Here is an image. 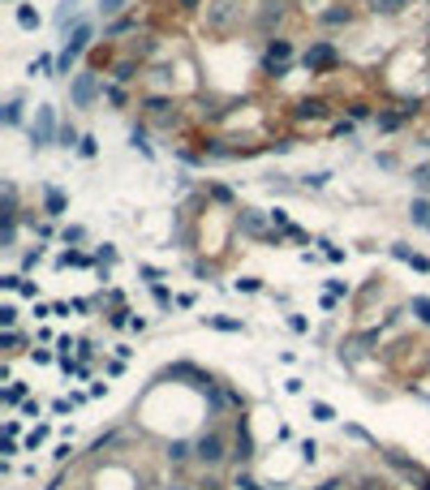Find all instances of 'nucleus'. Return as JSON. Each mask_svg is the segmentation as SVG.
Masks as SVG:
<instances>
[{"mask_svg":"<svg viewBox=\"0 0 430 490\" xmlns=\"http://www.w3.org/2000/svg\"><path fill=\"white\" fill-rule=\"evenodd\" d=\"M78 241H86V232L82 228H65V245H78Z\"/></svg>","mask_w":430,"mask_h":490,"instance_id":"27","label":"nucleus"},{"mask_svg":"<svg viewBox=\"0 0 430 490\" xmlns=\"http://www.w3.org/2000/svg\"><path fill=\"white\" fill-rule=\"evenodd\" d=\"M293 61V47H289V39H275V43H267V69H275V73H284V65Z\"/></svg>","mask_w":430,"mask_h":490,"instance_id":"7","label":"nucleus"},{"mask_svg":"<svg viewBox=\"0 0 430 490\" xmlns=\"http://www.w3.org/2000/svg\"><path fill=\"white\" fill-rule=\"evenodd\" d=\"M409 0H370V9L378 13V17H392V13H400Z\"/></svg>","mask_w":430,"mask_h":490,"instance_id":"11","label":"nucleus"},{"mask_svg":"<svg viewBox=\"0 0 430 490\" xmlns=\"http://www.w3.org/2000/svg\"><path fill=\"white\" fill-rule=\"evenodd\" d=\"M5 125H22V99L17 95L5 103Z\"/></svg>","mask_w":430,"mask_h":490,"instance_id":"15","label":"nucleus"},{"mask_svg":"<svg viewBox=\"0 0 430 490\" xmlns=\"http://www.w3.org/2000/svg\"><path fill=\"white\" fill-rule=\"evenodd\" d=\"M392 254L400 258V263H409V267H417V271H430V258H426V254H413L409 245H392Z\"/></svg>","mask_w":430,"mask_h":490,"instance_id":"8","label":"nucleus"},{"mask_svg":"<svg viewBox=\"0 0 430 490\" xmlns=\"http://www.w3.org/2000/svg\"><path fill=\"white\" fill-rule=\"evenodd\" d=\"M409 215H413V224L430 228V202H426V198H413V206H409Z\"/></svg>","mask_w":430,"mask_h":490,"instance_id":"12","label":"nucleus"},{"mask_svg":"<svg viewBox=\"0 0 430 490\" xmlns=\"http://www.w3.org/2000/svg\"><path fill=\"white\" fill-rule=\"evenodd\" d=\"M323 22H327V26H340V22H348V9H327Z\"/></svg>","mask_w":430,"mask_h":490,"instance_id":"22","label":"nucleus"},{"mask_svg":"<svg viewBox=\"0 0 430 490\" xmlns=\"http://www.w3.org/2000/svg\"><path fill=\"white\" fill-rule=\"evenodd\" d=\"M413 181H417V190H426V194H430V164L413 168Z\"/></svg>","mask_w":430,"mask_h":490,"instance_id":"20","label":"nucleus"},{"mask_svg":"<svg viewBox=\"0 0 430 490\" xmlns=\"http://www.w3.org/2000/svg\"><path fill=\"white\" fill-rule=\"evenodd\" d=\"M233 22H237V0H215V5L207 9V31L211 35H224Z\"/></svg>","mask_w":430,"mask_h":490,"instance_id":"4","label":"nucleus"},{"mask_svg":"<svg viewBox=\"0 0 430 490\" xmlns=\"http://www.w3.org/2000/svg\"><path fill=\"white\" fill-rule=\"evenodd\" d=\"M310 408H314V418H318V422H332V418H336V413H332V404H323V400H314Z\"/></svg>","mask_w":430,"mask_h":490,"instance_id":"23","label":"nucleus"},{"mask_svg":"<svg viewBox=\"0 0 430 490\" xmlns=\"http://www.w3.org/2000/svg\"><path fill=\"white\" fill-rule=\"evenodd\" d=\"M43 438H47V426H35V430L26 434V452H35V447L43 443Z\"/></svg>","mask_w":430,"mask_h":490,"instance_id":"19","label":"nucleus"},{"mask_svg":"<svg viewBox=\"0 0 430 490\" xmlns=\"http://www.w3.org/2000/svg\"><path fill=\"white\" fill-rule=\"evenodd\" d=\"M61 146H78L82 138H78V129H73V125H61V138H56Z\"/></svg>","mask_w":430,"mask_h":490,"instance_id":"17","label":"nucleus"},{"mask_svg":"<svg viewBox=\"0 0 430 490\" xmlns=\"http://www.w3.org/2000/svg\"><path fill=\"white\" fill-rule=\"evenodd\" d=\"M91 39H95V31H91V22H78L73 31L65 35V47H61V56H56V73H69L73 65H78V56L91 47Z\"/></svg>","mask_w":430,"mask_h":490,"instance_id":"1","label":"nucleus"},{"mask_svg":"<svg viewBox=\"0 0 430 490\" xmlns=\"http://www.w3.org/2000/svg\"><path fill=\"white\" fill-rule=\"evenodd\" d=\"M78 151H82L86 160H91V155H95V138H82V142H78Z\"/></svg>","mask_w":430,"mask_h":490,"instance_id":"30","label":"nucleus"},{"mask_svg":"<svg viewBox=\"0 0 430 490\" xmlns=\"http://www.w3.org/2000/svg\"><path fill=\"white\" fill-rule=\"evenodd\" d=\"M194 456L202 460V464H220L224 456H229V447H224V434L220 430H211V434H202L198 443H194Z\"/></svg>","mask_w":430,"mask_h":490,"instance_id":"5","label":"nucleus"},{"mask_svg":"<svg viewBox=\"0 0 430 490\" xmlns=\"http://www.w3.org/2000/svg\"><path fill=\"white\" fill-rule=\"evenodd\" d=\"M43 206H47V215H65V194L61 190H43Z\"/></svg>","mask_w":430,"mask_h":490,"instance_id":"9","label":"nucleus"},{"mask_svg":"<svg viewBox=\"0 0 430 490\" xmlns=\"http://www.w3.org/2000/svg\"><path fill=\"white\" fill-rule=\"evenodd\" d=\"M125 5H130V0H99V13H104V17H112V13H121Z\"/></svg>","mask_w":430,"mask_h":490,"instance_id":"18","label":"nucleus"},{"mask_svg":"<svg viewBox=\"0 0 430 490\" xmlns=\"http://www.w3.org/2000/svg\"><path fill=\"white\" fill-rule=\"evenodd\" d=\"M17 26H22V31H35V26H39V13H35L31 5H17Z\"/></svg>","mask_w":430,"mask_h":490,"instance_id":"13","label":"nucleus"},{"mask_svg":"<svg viewBox=\"0 0 430 490\" xmlns=\"http://www.w3.org/2000/svg\"><path fill=\"white\" fill-rule=\"evenodd\" d=\"M190 452H194L190 443H172V447H168V460H176V464H181V460H185Z\"/></svg>","mask_w":430,"mask_h":490,"instance_id":"21","label":"nucleus"},{"mask_svg":"<svg viewBox=\"0 0 430 490\" xmlns=\"http://www.w3.org/2000/svg\"><path fill=\"white\" fill-rule=\"evenodd\" d=\"M99 95H104V86H99V73L95 69L73 73V82H69V103H73V108H91Z\"/></svg>","mask_w":430,"mask_h":490,"instance_id":"2","label":"nucleus"},{"mask_svg":"<svg viewBox=\"0 0 430 490\" xmlns=\"http://www.w3.org/2000/svg\"><path fill=\"white\" fill-rule=\"evenodd\" d=\"M13 241H17V215H9L0 224V250H13Z\"/></svg>","mask_w":430,"mask_h":490,"instance_id":"10","label":"nucleus"},{"mask_svg":"<svg viewBox=\"0 0 430 490\" xmlns=\"http://www.w3.org/2000/svg\"><path fill=\"white\" fill-rule=\"evenodd\" d=\"M409 309L417 314V323H426V327H430V297H413V301H409Z\"/></svg>","mask_w":430,"mask_h":490,"instance_id":"14","label":"nucleus"},{"mask_svg":"<svg viewBox=\"0 0 430 490\" xmlns=\"http://www.w3.org/2000/svg\"><path fill=\"white\" fill-rule=\"evenodd\" d=\"M211 327H220V331H241V323L237 319H207Z\"/></svg>","mask_w":430,"mask_h":490,"instance_id":"26","label":"nucleus"},{"mask_svg":"<svg viewBox=\"0 0 430 490\" xmlns=\"http://www.w3.org/2000/svg\"><path fill=\"white\" fill-rule=\"evenodd\" d=\"M0 319H5V327H13V323H17V309H13V305H5V309H0Z\"/></svg>","mask_w":430,"mask_h":490,"instance_id":"28","label":"nucleus"},{"mask_svg":"<svg viewBox=\"0 0 430 490\" xmlns=\"http://www.w3.org/2000/svg\"><path fill=\"white\" fill-rule=\"evenodd\" d=\"M245 232H263V220L259 215H245Z\"/></svg>","mask_w":430,"mask_h":490,"instance_id":"29","label":"nucleus"},{"mask_svg":"<svg viewBox=\"0 0 430 490\" xmlns=\"http://www.w3.org/2000/svg\"><path fill=\"white\" fill-rule=\"evenodd\" d=\"M336 61H340V56H336V47H332V43H314V47L306 52V69H310V73H327Z\"/></svg>","mask_w":430,"mask_h":490,"instance_id":"6","label":"nucleus"},{"mask_svg":"<svg viewBox=\"0 0 430 490\" xmlns=\"http://www.w3.org/2000/svg\"><path fill=\"white\" fill-rule=\"evenodd\" d=\"M61 138V129H56V108H47V103H43V108L35 112V121H31V142L35 146H52Z\"/></svg>","mask_w":430,"mask_h":490,"instance_id":"3","label":"nucleus"},{"mask_svg":"<svg viewBox=\"0 0 430 490\" xmlns=\"http://www.w3.org/2000/svg\"><path fill=\"white\" fill-rule=\"evenodd\" d=\"M181 5H185V9H194V5H198V0H181Z\"/></svg>","mask_w":430,"mask_h":490,"instance_id":"31","label":"nucleus"},{"mask_svg":"<svg viewBox=\"0 0 430 490\" xmlns=\"http://www.w3.org/2000/svg\"><path fill=\"white\" fill-rule=\"evenodd\" d=\"M323 112H327L323 99H306V103H301V116H323Z\"/></svg>","mask_w":430,"mask_h":490,"instance_id":"16","label":"nucleus"},{"mask_svg":"<svg viewBox=\"0 0 430 490\" xmlns=\"http://www.w3.org/2000/svg\"><path fill=\"white\" fill-rule=\"evenodd\" d=\"M22 396H26V383H13V387H9V392H5V404H17Z\"/></svg>","mask_w":430,"mask_h":490,"instance_id":"25","label":"nucleus"},{"mask_svg":"<svg viewBox=\"0 0 430 490\" xmlns=\"http://www.w3.org/2000/svg\"><path fill=\"white\" fill-rule=\"evenodd\" d=\"M134 73H138V69H134V65H130V61H121V65H116V73H112V77H116V82H130V77H134Z\"/></svg>","mask_w":430,"mask_h":490,"instance_id":"24","label":"nucleus"}]
</instances>
